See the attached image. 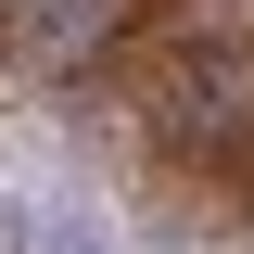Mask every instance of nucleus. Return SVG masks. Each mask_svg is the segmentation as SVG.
<instances>
[{
  "label": "nucleus",
  "instance_id": "nucleus-1",
  "mask_svg": "<svg viewBox=\"0 0 254 254\" xmlns=\"http://www.w3.org/2000/svg\"><path fill=\"white\" fill-rule=\"evenodd\" d=\"M38 254H115V242H102L89 216H38Z\"/></svg>",
  "mask_w": 254,
  "mask_h": 254
}]
</instances>
